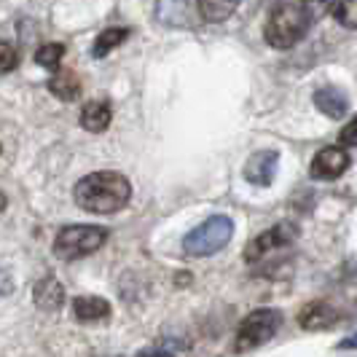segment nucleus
I'll use <instances>...</instances> for the list:
<instances>
[{
  "mask_svg": "<svg viewBox=\"0 0 357 357\" xmlns=\"http://www.w3.org/2000/svg\"><path fill=\"white\" fill-rule=\"evenodd\" d=\"M75 204L86 213L110 215L119 213L121 207L129 204L132 199V183L113 169H102V172H91L86 178L75 183Z\"/></svg>",
  "mask_w": 357,
  "mask_h": 357,
  "instance_id": "obj_1",
  "label": "nucleus"
},
{
  "mask_svg": "<svg viewBox=\"0 0 357 357\" xmlns=\"http://www.w3.org/2000/svg\"><path fill=\"white\" fill-rule=\"evenodd\" d=\"M312 24V14L306 11V6L298 0V3H290V0H282L271 8V14L266 19V30H264V38L271 49H280L285 52L290 46H296L301 38L306 36Z\"/></svg>",
  "mask_w": 357,
  "mask_h": 357,
  "instance_id": "obj_2",
  "label": "nucleus"
},
{
  "mask_svg": "<svg viewBox=\"0 0 357 357\" xmlns=\"http://www.w3.org/2000/svg\"><path fill=\"white\" fill-rule=\"evenodd\" d=\"M234 236V220L229 215H213L204 223H199L194 231L183 236V250L194 258H207L220 252Z\"/></svg>",
  "mask_w": 357,
  "mask_h": 357,
  "instance_id": "obj_3",
  "label": "nucleus"
},
{
  "mask_svg": "<svg viewBox=\"0 0 357 357\" xmlns=\"http://www.w3.org/2000/svg\"><path fill=\"white\" fill-rule=\"evenodd\" d=\"M107 242V229L89 226V223H75L65 226L54 239V255L59 261H78L97 252Z\"/></svg>",
  "mask_w": 357,
  "mask_h": 357,
  "instance_id": "obj_4",
  "label": "nucleus"
},
{
  "mask_svg": "<svg viewBox=\"0 0 357 357\" xmlns=\"http://www.w3.org/2000/svg\"><path fill=\"white\" fill-rule=\"evenodd\" d=\"M282 325V314L277 309H255L236 328V339H234V352L245 355L258 347H264L266 341L274 339V333Z\"/></svg>",
  "mask_w": 357,
  "mask_h": 357,
  "instance_id": "obj_5",
  "label": "nucleus"
},
{
  "mask_svg": "<svg viewBox=\"0 0 357 357\" xmlns=\"http://www.w3.org/2000/svg\"><path fill=\"white\" fill-rule=\"evenodd\" d=\"M293 239H296V229H293L290 223H277V226H271L268 231L258 234L250 245L245 248V261H248V264H258V261L266 258L268 252L290 248Z\"/></svg>",
  "mask_w": 357,
  "mask_h": 357,
  "instance_id": "obj_6",
  "label": "nucleus"
},
{
  "mask_svg": "<svg viewBox=\"0 0 357 357\" xmlns=\"http://www.w3.org/2000/svg\"><path fill=\"white\" fill-rule=\"evenodd\" d=\"M349 153L344 151V145H328L317 151V156L309 164V175L314 180H336L349 169Z\"/></svg>",
  "mask_w": 357,
  "mask_h": 357,
  "instance_id": "obj_7",
  "label": "nucleus"
},
{
  "mask_svg": "<svg viewBox=\"0 0 357 357\" xmlns=\"http://www.w3.org/2000/svg\"><path fill=\"white\" fill-rule=\"evenodd\" d=\"M277 167H280V153L277 151H258L245 164V180L252 185H261V188L271 185V180L277 175Z\"/></svg>",
  "mask_w": 357,
  "mask_h": 357,
  "instance_id": "obj_8",
  "label": "nucleus"
},
{
  "mask_svg": "<svg viewBox=\"0 0 357 357\" xmlns=\"http://www.w3.org/2000/svg\"><path fill=\"white\" fill-rule=\"evenodd\" d=\"M336 320H339L336 309L331 304H325V301H312V304H306L298 312V325L304 331H325V328H331Z\"/></svg>",
  "mask_w": 357,
  "mask_h": 357,
  "instance_id": "obj_9",
  "label": "nucleus"
},
{
  "mask_svg": "<svg viewBox=\"0 0 357 357\" xmlns=\"http://www.w3.org/2000/svg\"><path fill=\"white\" fill-rule=\"evenodd\" d=\"M156 22L164 27H188L191 11L185 0H156Z\"/></svg>",
  "mask_w": 357,
  "mask_h": 357,
  "instance_id": "obj_10",
  "label": "nucleus"
},
{
  "mask_svg": "<svg viewBox=\"0 0 357 357\" xmlns=\"http://www.w3.org/2000/svg\"><path fill=\"white\" fill-rule=\"evenodd\" d=\"M314 105L320 113H325L328 119H344L347 110H349V100L347 94L336 86H322V89L314 91Z\"/></svg>",
  "mask_w": 357,
  "mask_h": 357,
  "instance_id": "obj_11",
  "label": "nucleus"
},
{
  "mask_svg": "<svg viewBox=\"0 0 357 357\" xmlns=\"http://www.w3.org/2000/svg\"><path fill=\"white\" fill-rule=\"evenodd\" d=\"M113 121V105L107 100H91L81 110V126L86 132H105Z\"/></svg>",
  "mask_w": 357,
  "mask_h": 357,
  "instance_id": "obj_12",
  "label": "nucleus"
},
{
  "mask_svg": "<svg viewBox=\"0 0 357 357\" xmlns=\"http://www.w3.org/2000/svg\"><path fill=\"white\" fill-rule=\"evenodd\" d=\"M33 296H36L38 309H43V312H56L65 304V290L54 277H43L33 290Z\"/></svg>",
  "mask_w": 357,
  "mask_h": 357,
  "instance_id": "obj_13",
  "label": "nucleus"
},
{
  "mask_svg": "<svg viewBox=\"0 0 357 357\" xmlns=\"http://www.w3.org/2000/svg\"><path fill=\"white\" fill-rule=\"evenodd\" d=\"M73 314L78 317L81 322H97L105 320L110 314V304L100 296H78L73 301Z\"/></svg>",
  "mask_w": 357,
  "mask_h": 357,
  "instance_id": "obj_14",
  "label": "nucleus"
},
{
  "mask_svg": "<svg viewBox=\"0 0 357 357\" xmlns=\"http://www.w3.org/2000/svg\"><path fill=\"white\" fill-rule=\"evenodd\" d=\"M49 91L54 97H59L62 102H73L81 94V81L73 70H54L52 81H49Z\"/></svg>",
  "mask_w": 357,
  "mask_h": 357,
  "instance_id": "obj_15",
  "label": "nucleus"
},
{
  "mask_svg": "<svg viewBox=\"0 0 357 357\" xmlns=\"http://www.w3.org/2000/svg\"><path fill=\"white\" fill-rule=\"evenodd\" d=\"M197 3H199V14H202L204 22L220 24V22H226L239 8L242 0H197Z\"/></svg>",
  "mask_w": 357,
  "mask_h": 357,
  "instance_id": "obj_16",
  "label": "nucleus"
},
{
  "mask_svg": "<svg viewBox=\"0 0 357 357\" xmlns=\"http://www.w3.org/2000/svg\"><path fill=\"white\" fill-rule=\"evenodd\" d=\"M126 38H129V30H126V27H107V30H102V33L97 36V40H94L91 56H94V59H102V56H107L113 49H119Z\"/></svg>",
  "mask_w": 357,
  "mask_h": 357,
  "instance_id": "obj_17",
  "label": "nucleus"
},
{
  "mask_svg": "<svg viewBox=\"0 0 357 357\" xmlns=\"http://www.w3.org/2000/svg\"><path fill=\"white\" fill-rule=\"evenodd\" d=\"M331 14L347 30H357V0H331Z\"/></svg>",
  "mask_w": 357,
  "mask_h": 357,
  "instance_id": "obj_18",
  "label": "nucleus"
},
{
  "mask_svg": "<svg viewBox=\"0 0 357 357\" xmlns=\"http://www.w3.org/2000/svg\"><path fill=\"white\" fill-rule=\"evenodd\" d=\"M65 56V46L62 43H43L36 52V62L46 70H59V62Z\"/></svg>",
  "mask_w": 357,
  "mask_h": 357,
  "instance_id": "obj_19",
  "label": "nucleus"
},
{
  "mask_svg": "<svg viewBox=\"0 0 357 357\" xmlns=\"http://www.w3.org/2000/svg\"><path fill=\"white\" fill-rule=\"evenodd\" d=\"M17 65H19L17 46H14V43H8V40H0V75L11 73Z\"/></svg>",
  "mask_w": 357,
  "mask_h": 357,
  "instance_id": "obj_20",
  "label": "nucleus"
},
{
  "mask_svg": "<svg viewBox=\"0 0 357 357\" xmlns=\"http://www.w3.org/2000/svg\"><path fill=\"white\" fill-rule=\"evenodd\" d=\"M339 143L344 148H355L357 145V116L339 132Z\"/></svg>",
  "mask_w": 357,
  "mask_h": 357,
  "instance_id": "obj_21",
  "label": "nucleus"
},
{
  "mask_svg": "<svg viewBox=\"0 0 357 357\" xmlns=\"http://www.w3.org/2000/svg\"><path fill=\"white\" fill-rule=\"evenodd\" d=\"M306 6V11L312 14V19H317L320 14H325L331 8V0H301Z\"/></svg>",
  "mask_w": 357,
  "mask_h": 357,
  "instance_id": "obj_22",
  "label": "nucleus"
},
{
  "mask_svg": "<svg viewBox=\"0 0 357 357\" xmlns=\"http://www.w3.org/2000/svg\"><path fill=\"white\" fill-rule=\"evenodd\" d=\"M137 357H175V355H169V352H164V349H151V352H143V355H137Z\"/></svg>",
  "mask_w": 357,
  "mask_h": 357,
  "instance_id": "obj_23",
  "label": "nucleus"
},
{
  "mask_svg": "<svg viewBox=\"0 0 357 357\" xmlns=\"http://www.w3.org/2000/svg\"><path fill=\"white\" fill-rule=\"evenodd\" d=\"M339 349H357V336H352V339H344L339 344Z\"/></svg>",
  "mask_w": 357,
  "mask_h": 357,
  "instance_id": "obj_24",
  "label": "nucleus"
}]
</instances>
